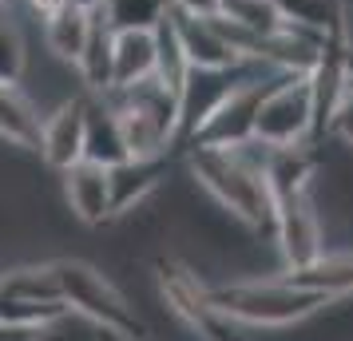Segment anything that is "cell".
Segmentation results:
<instances>
[{
    "instance_id": "1",
    "label": "cell",
    "mask_w": 353,
    "mask_h": 341,
    "mask_svg": "<svg viewBox=\"0 0 353 341\" xmlns=\"http://www.w3.org/2000/svg\"><path fill=\"white\" fill-rule=\"evenodd\" d=\"M266 147L262 139H242V143H191L187 147V175H191L214 207L226 211L234 223L250 230V234H266L274 230V198L270 183H266Z\"/></svg>"
},
{
    "instance_id": "2",
    "label": "cell",
    "mask_w": 353,
    "mask_h": 341,
    "mask_svg": "<svg viewBox=\"0 0 353 341\" xmlns=\"http://www.w3.org/2000/svg\"><path fill=\"white\" fill-rule=\"evenodd\" d=\"M207 306L219 322H239L250 329H290L310 322L314 313L334 306L330 298L294 286L286 274L278 278H234L223 286H207Z\"/></svg>"
},
{
    "instance_id": "3",
    "label": "cell",
    "mask_w": 353,
    "mask_h": 341,
    "mask_svg": "<svg viewBox=\"0 0 353 341\" xmlns=\"http://www.w3.org/2000/svg\"><path fill=\"white\" fill-rule=\"evenodd\" d=\"M52 274H56L60 306L72 318H83L96 329H108V333L139 341V333H143L139 313H135L131 298L115 286V278L99 262L80 258V254H56L52 258Z\"/></svg>"
},
{
    "instance_id": "4",
    "label": "cell",
    "mask_w": 353,
    "mask_h": 341,
    "mask_svg": "<svg viewBox=\"0 0 353 341\" xmlns=\"http://www.w3.org/2000/svg\"><path fill=\"white\" fill-rule=\"evenodd\" d=\"M103 96L119 119L128 155L159 159V155H171V147H179V96L167 92L155 76L108 87Z\"/></svg>"
},
{
    "instance_id": "5",
    "label": "cell",
    "mask_w": 353,
    "mask_h": 341,
    "mask_svg": "<svg viewBox=\"0 0 353 341\" xmlns=\"http://www.w3.org/2000/svg\"><path fill=\"white\" fill-rule=\"evenodd\" d=\"M250 139H262V143L274 147L314 143V83H310V72L305 76L282 72L266 83V92L258 99Z\"/></svg>"
},
{
    "instance_id": "6",
    "label": "cell",
    "mask_w": 353,
    "mask_h": 341,
    "mask_svg": "<svg viewBox=\"0 0 353 341\" xmlns=\"http://www.w3.org/2000/svg\"><path fill=\"white\" fill-rule=\"evenodd\" d=\"M270 238L282 254V270L310 266L318 254H325V227H321V211L314 203V187L278 198Z\"/></svg>"
},
{
    "instance_id": "7",
    "label": "cell",
    "mask_w": 353,
    "mask_h": 341,
    "mask_svg": "<svg viewBox=\"0 0 353 341\" xmlns=\"http://www.w3.org/2000/svg\"><path fill=\"white\" fill-rule=\"evenodd\" d=\"M56 175H60V198H64V211L72 214V223L96 230L115 218L108 167H99L92 159H80L72 167H64V171H56Z\"/></svg>"
},
{
    "instance_id": "8",
    "label": "cell",
    "mask_w": 353,
    "mask_h": 341,
    "mask_svg": "<svg viewBox=\"0 0 353 341\" xmlns=\"http://www.w3.org/2000/svg\"><path fill=\"white\" fill-rule=\"evenodd\" d=\"M83 96L88 92L56 103L52 112H44V127H40L36 155H40V163L48 171H64V167L83 159Z\"/></svg>"
},
{
    "instance_id": "9",
    "label": "cell",
    "mask_w": 353,
    "mask_h": 341,
    "mask_svg": "<svg viewBox=\"0 0 353 341\" xmlns=\"http://www.w3.org/2000/svg\"><path fill=\"white\" fill-rule=\"evenodd\" d=\"M108 179H112V207L115 218H128L139 207L151 203V195H159L167 187V155L159 159H123L108 167Z\"/></svg>"
},
{
    "instance_id": "10",
    "label": "cell",
    "mask_w": 353,
    "mask_h": 341,
    "mask_svg": "<svg viewBox=\"0 0 353 341\" xmlns=\"http://www.w3.org/2000/svg\"><path fill=\"white\" fill-rule=\"evenodd\" d=\"M171 28H175L179 48L187 52L191 68H230L242 56L230 48L214 17H191V12H175L171 8Z\"/></svg>"
},
{
    "instance_id": "11",
    "label": "cell",
    "mask_w": 353,
    "mask_h": 341,
    "mask_svg": "<svg viewBox=\"0 0 353 341\" xmlns=\"http://www.w3.org/2000/svg\"><path fill=\"white\" fill-rule=\"evenodd\" d=\"M83 159L99 163V167H115V163L131 159L123 131H119V119H115L103 92L83 96Z\"/></svg>"
},
{
    "instance_id": "12",
    "label": "cell",
    "mask_w": 353,
    "mask_h": 341,
    "mask_svg": "<svg viewBox=\"0 0 353 341\" xmlns=\"http://www.w3.org/2000/svg\"><path fill=\"white\" fill-rule=\"evenodd\" d=\"M40 127H44V112L36 107V99L20 83H0V143L36 155Z\"/></svg>"
},
{
    "instance_id": "13",
    "label": "cell",
    "mask_w": 353,
    "mask_h": 341,
    "mask_svg": "<svg viewBox=\"0 0 353 341\" xmlns=\"http://www.w3.org/2000/svg\"><path fill=\"white\" fill-rule=\"evenodd\" d=\"M282 274L302 286V290H314L330 302H341L353 293V250H325L310 266H298V270H282Z\"/></svg>"
},
{
    "instance_id": "14",
    "label": "cell",
    "mask_w": 353,
    "mask_h": 341,
    "mask_svg": "<svg viewBox=\"0 0 353 341\" xmlns=\"http://www.w3.org/2000/svg\"><path fill=\"white\" fill-rule=\"evenodd\" d=\"M88 32H92V12L88 8H76V4H64L60 12H52L44 24H40V40H44V52L64 60V64L76 68L83 44H88Z\"/></svg>"
},
{
    "instance_id": "15",
    "label": "cell",
    "mask_w": 353,
    "mask_h": 341,
    "mask_svg": "<svg viewBox=\"0 0 353 341\" xmlns=\"http://www.w3.org/2000/svg\"><path fill=\"white\" fill-rule=\"evenodd\" d=\"M112 48L115 28L103 20L99 8H92V32H88V44L76 60V76H80L83 92H108L112 87Z\"/></svg>"
},
{
    "instance_id": "16",
    "label": "cell",
    "mask_w": 353,
    "mask_h": 341,
    "mask_svg": "<svg viewBox=\"0 0 353 341\" xmlns=\"http://www.w3.org/2000/svg\"><path fill=\"white\" fill-rule=\"evenodd\" d=\"M155 72V32H115V48H112V87L119 83H135L147 80Z\"/></svg>"
},
{
    "instance_id": "17",
    "label": "cell",
    "mask_w": 353,
    "mask_h": 341,
    "mask_svg": "<svg viewBox=\"0 0 353 341\" xmlns=\"http://www.w3.org/2000/svg\"><path fill=\"white\" fill-rule=\"evenodd\" d=\"M99 12H103V20L115 32H128V28L155 32L167 20V12H171V0H103Z\"/></svg>"
},
{
    "instance_id": "18",
    "label": "cell",
    "mask_w": 353,
    "mask_h": 341,
    "mask_svg": "<svg viewBox=\"0 0 353 341\" xmlns=\"http://www.w3.org/2000/svg\"><path fill=\"white\" fill-rule=\"evenodd\" d=\"M32 44L24 36V20H12L0 8V83H20L28 68Z\"/></svg>"
},
{
    "instance_id": "19",
    "label": "cell",
    "mask_w": 353,
    "mask_h": 341,
    "mask_svg": "<svg viewBox=\"0 0 353 341\" xmlns=\"http://www.w3.org/2000/svg\"><path fill=\"white\" fill-rule=\"evenodd\" d=\"M64 318H52V322H4L0 318V341H68Z\"/></svg>"
},
{
    "instance_id": "20",
    "label": "cell",
    "mask_w": 353,
    "mask_h": 341,
    "mask_svg": "<svg viewBox=\"0 0 353 341\" xmlns=\"http://www.w3.org/2000/svg\"><path fill=\"white\" fill-rule=\"evenodd\" d=\"M175 12H191V17H214L219 12V0H171Z\"/></svg>"
},
{
    "instance_id": "21",
    "label": "cell",
    "mask_w": 353,
    "mask_h": 341,
    "mask_svg": "<svg viewBox=\"0 0 353 341\" xmlns=\"http://www.w3.org/2000/svg\"><path fill=\"white\" fill-rule=\"evenodd\" d=\"M68 4H76V8H88V12H92V8H99V4H103V0H68Z\"/></svg>"
},
{
    "instance_id": "22",
    "label": "cell",
    "mask_w": 353,
    "mask_h": 341,
    "mask_svg": "<svg viewBox=\"0 0 353 341\" xmlns=\"http://www.w3.org/2000/svg\"><path fill=\"white\" fill-rule=\"evenodd\" d=\"M0 4H8V0H0Z\"/></svg>"
}]
</instances>
